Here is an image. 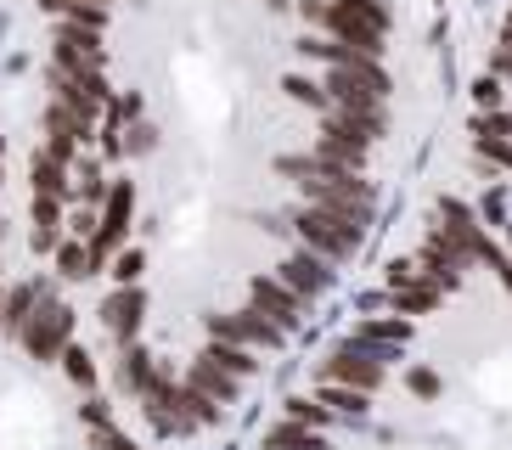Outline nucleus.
I'll return each instance as SVG.
<instances>
[{"label": "nucleus", "instance_id": "obj_9", "mask_svg": "<svg viewBox=\"0 0 512 450\" xmlns=\"http://www.w3.org/2000/svg\"><path fill=\"white\" fill-rule=\"evenodd\" d=\"M130 209H136V186L119 180V186L107 192V209H102V220H96V231H91V259H96V265H102V259L124 242V231H130Z\"/></svg>", "mask_w": 512, "mask_h": 450}, {"label": "nucleus", "instance_id": "obj_29", "mask_svg": "<svg viewBox=\"0 0 512 450\" xmlns=\"http://www.w3.org/2000/svg\"><path fill=\"white\" fill-rule=\"evenodd\" d=\"M287 96H293V102H304V107H321V113L332 107L327 85H310V79H299V74H287Z\"/></svg>", "mask_w": 512, "mask_h": 450}, {"label": "nucleus", "instance_id": "obj_42", "mask_svg": "<svg viewBox=\"0 0 512 450\" xmlns=\"http://www.w3.org/2000/svg\"><path fill=\"white\" fill-rule=\"evenodd\" d=\"M0 321H6V293H0Z\"/></svg>", "mask_w": 512, "mask_h": 450}, {"label": "nucleus", "instance_id": "obj_26", "mask_svg": "<svg viewBox=\"0 0 512 450\" xmlns=\"http://www.w3.org/2000/svg\"><path fill=\"white\" fill-rule=\"evenodd\" d=\"M355 338L383 344V349H400V344H406V321H361V327H355Z\"/></svg>", "mask_w": 512, "mask_h": 450}, {"label": "nucleus", "instance_id": "obj_22", "mask_svg": "<svg viewBox=\"0 0 512 450\" xmlns=\"http://www.w3.org/2000/svg\"><path fill=\"white\" fill-rule=\"evenodd\" d=\"M321 405L344 411V417H366V389H355V383H327L321 377Z\"/></svg>", "mask_w": 512, "mask_h": 450}, {"label": "nucleus", "instance_id": "obj_27", "mask_svg": "<svg viewBox=\"0 0 512 450\" xmlns=\"http://www.w3.org/2000/svg\"><path fill=\"white\" fill-rule=\"evenodd\" d=\"M34 304H40V287H17V293H6V332H23V321L34 315Z\"/></svg>", "mask_w": 512, "mask_h": 450}, {"label": "nucleus", "instance_id": "obj_39", "mask_svg": "<svg viewBox=\"0 0 512 450\" xmlns=\"http://www.w3.org/2000/svg\"><path fill=\"white\" fill-rule=\"evenodd\" d=\"M490 68H496V79H512V51H507V45L490 57Z\"/></svg>", "mask_w": 512, "mask_h": 450}, {"label": "nucleus", "instance_id": "obj_4", "mask_svg": "<svg viewBox=\"0 0 512 450\" xmlns=\"http://www.w3.org/2000/svg\"><path fill=\"white\" fill-rule=\"evenodd\" d=\"M327 96L332 107H377L389 96V74L377 57H349L338 68H327Z\"/></svg>", "mask_w": 512, "mask_h": 450}, {"label": "nucleus", "instance_id": "obj_36", "mask_svg": "<svg viewBox=\"0 0 512 450\" xmlns=\"http://www.w3.org/2000/svg\"><path fill=\"white\" fill-rule=\"evenodd\" d=\"M96 450H141V445H130V439L113 434V428H96Z\"/></svg>", "mask_w": 512, "mask_h": 450}, {"label": "nucleus", "instance_id": "obj_41", "mask_svg": "<svg viewBox=\"0 0 512 450\" xmlns=\"http://www.w3.org/2000/svg\"><path fill=\"white\" fill-rule=\"evenodd\" d=\"M501 45H507V51H512V17H507V29H501Z\"/></svg>", "mask_w": 512, "mask_h": 450}, {"label": "nucleus", "instance_id": "obj_12", "mask_svg": "<svg viewBox=\"0 0 512 450\" xmlns=\"http://www.w3.org/2000/svg\"><path fill=\"white\" fill-rule=\"evenodd\" d=\"M79 135H91V119H85V113H74L62 96H51V107H46V152H57L62 164H68V158H74V147H79Z\"/></svg>", "mask_w": 512, "mask_h": 450}, {"label": "nucleus", "instance_id": "obj_2", "mask_svg": "<svg viewBox=\"0 0 512 450\" xmlns=\"http://www.w3.org/2000/svg\"><path fill=\"white\" fill-rule=\"evenodd\" d=\"M321 29L332 40L355 45L366 57L383 51V34H389V12H383V0H332L327 12H321Z\"/></svg>", "mask_w": 512, "mask_h": 450}, {"label": "nucleus", "instance_id": "obj_38", "mask_svg": "<svg viewBox=\"0 0 512 450\" xmlns=\"http://www.w3.org/2000/svg\"><path fill=\"white\" fill-rule=\"evenodd\" d=\"M85 422H91V428H107V405L102 400H85Z\"/></svg>", "mask_w": 512, "mask_h": 450}, {"label": "nucleus", "instance_id": "obj_11", "mask_svg": "<svg viewBox=\"0 0 512 450\" xmlns=\"http://www.w3.org/2000/svg\"><path fill=\"white\" fill-rule=\"evenodd\" d=\"M276 276H282L299 299H316V293L332 287V259L316 254V248H299V254H287L282 265H276Z\"/></svg>", "mask_w": 512, "mask_h": 450}, {"label": "nucleus", "instance_id": "obj_33", "mask_svg": "<svg viewBox=\"0 0 512 450\" xmlns=\"http://www.w3.org/2000/svg\"><path fill=\"white\" fill-rule=\"evenodd\" d=\"M406 383H411V394H422V400H434V394H439V377L428 372V366H411Z\"/></svg>", "mask_w": 512, "mask_h": 450}, {"label": "nucleus", "instance_id": "obj_8", "mask_svg": "<svg viewBox=\"0 0 512 450\" xmlns=\"http://www.w3.org/2000/svg\"><path fill=\"white\" fill-rule=\"evenodd\" d=\"M248 304H254L271 327H282V332H293V327H299V315H304V299L282 282V276H254V282H248Z\"/></svg>", "mask_w": 512, "mask_h": 450}, {"label": "nucleus", "instance_id": "obj_40", "mask_svg": "<svg viewBox=\"0 0 512 450\" xmlns=\"http://www.w3.org/2000/svg\"><path fill=\"white\" fill-rule=\"evenodd\" d=\"M40 6H46V12H62V6H74V0H40Z\"/></svg>", "mask_w": 512, "mask_h": 450}, {"label": "nucleus", "instance_id": "obj_18", "mask_svg": "<svg viewBox=\"0 0 512 450\" xmlns=\"http://www.w3.org/2000/svg\"><path fill=\"white\" fill-rule=\"evenodd\" d=\"M265 450H327V439L310 428V422H293V417H282L271 428V439H265Z\"/></svg>", "mask_w": 512, "mask_h": 450}, {"label": "nucleus", "instance_id": "obj_23", "mask_svg": "<svg viewBox=\"0 0 512 450\" xmlns=\"http://www.w3.org/2000/svg\"><path fill=\"white\" fill-rule=\"evenodd\" d=\"M51 254H57V270L68 276V282H79V276H91V270H96V259H91V242H57Z\"/></svg>", "mask_w": 512, "mask_h": 450}, {"label": "nucleus", "instance_id": "obj_10", "mask_svg": "<svg viewBox=\"0 0 512 450\" xmlns=\"http://www.w3.org/2000/svg\"><path fill=\"white\" fill-rule=\"evenodd\" d=\"M209 338H231V344H248V349H276L287 332L271 327V321L248 304V310H237V315H209Z\"/></svg>", "mask_w": 512, "mask_h": 450}, {"label": "nucleus", "instance_id": "obj_19", "mask_svg": "<svg viewBox=\"0 0 512 450\" xmlns=\"http://www.w3.org/2000/svg\"><path fill=\"white\" fill-rule=\"evenodd\" d=\"M29 175H34V192H51V197L68 192V164H62L57 152H34Z\"/></svg>", "mask_w": 512, "mask_h": 450}, {"label": "nucleus", "instance_id": "obj_5", "mask_svg": "<svg viewBox=\"0 0 512 450\" xmlns=\"http://www.w3.org/2000/svg\"><path fill=\"white\" fill-rule=\"evenodd\" d=\"M383 360H394V349L366 344V338H344V344L321 360V377L327 383H355V389H377L383 383Z\"/></svg>", "mask_w": 512, "mask_h": 450}, {"label": "nucleus", "instance_id": "obj_34", "mask_svg": "<svg viewBox=\"0 0 512 450\" xmlns=\"http://www.w3.org/2000/svg\"><path fill=\"white\" fill-rule=\"evenodd\" d=\"M473 96H479V107H501V79L496 74L479 79V85H473Z\"/></svg>", "mask_w": 512, "mask_h": 450}, {"label": "nucleus", "instance_id": "obj_1", "mask_svg": "<svg viewBox=\"0 0 512 450\" xmlns=\"http://www.w3.org/2000/svg\"><path fill=\"white\" fill-rule=\"evenodd\" d=\"M304 186V197L310 203H321V209H332V214H344V220H355V225H366L372 220V209H377V192H372V180L361 175V169H316L310 180H299Z\"/></svg>", "mask_w": 512, "mask_h": 450}, {"label": "nucleus", "instance_id": "obj_16", "mask_svg": "<svg viewBox=\"0 0 512 450\" xmlns=\"http://www.w3.org/2000/svg\"><path fill=\"white\" fill-rule=\"evenodd\" d=\"M186 383H192V389H203L209 394V400H220V405H231L237 400V372H226V366H220V360H192V372H186Z\"/></svg>", "mask_w": 512, "mask_h": 450}, {"label": "nucleus", "instance_id": "obj_30", "mask_svg": "<svg viewBox=\"0 0 512 450\" xmlns=\"http://www.w3.org/2000/svg\"><path fill=\"white\" fill-rule=\"evenodd\" d=\"M287 417L293 422H310V428H321V422H332V405H321V400H287Z\"/></svg>", "mask_w": 512, "mask_h": 450}, {"label": "nucleus", "instance_id": "obj_6", "mask_svg": "<svg viewBox=\"0 0 512 450\" xmlns=\"http://www.w3.org/2000/svg\"><path fill=\"white\" fill-rule=\"evenodd\" d=\"M68 332H74V310L40 293V304H34V315L23 321V332H17V338L29 344L34 360H57L62 349H68Z\"/></svg>", "mask_w": 512, "mask_h": 450}, {"label": "nucleus", "instance_id": "obj_28", "mask_svg": "<svg viewBox=\"0 0 512 450\" xmlns=\"http://www.w3.org/2000/svg\"><path fill=\"white\" fill-rule=\"evenodd\" d=\"M62 372L74 377L79 389H91V383H96V360L85 355V349H79V344H68V349H62Z\"/></svg>", "mask_w": 512, "mask_h": 450}, {"label": "nucleus", "instance_id": "obj_13", "mask_svg": "<svg viewBox=\"0 0 512 450\" xmlns=\"http://www.w3.org/2000/svg\"><path fill=\"white\" fill-rule=\"evenodd\" d=\"M141 315H147V293H141L136 282H124L119 293L102 304V327L113 332V338H124V344H130V338H136V327H141Z\"/></svg>", "mask_w": 512, "mask_h": 450}, {"label": "nucleus", "instance_id": "obj_15", "mask_svg": "<svg viewBox=\"0 0 512 450\" xmlns=\"http://www.w3.org/2000/svg\"><path fill=\"white\" fill-rule=\"evenodd\" d=\"M366 141H355V135H344L338 124H321L316 135V158H327L332 169H366Z\"/></svg>", "mask_w": 512, "mask_h": 450}, {"label": "nucleus", "instance_id": "obj_32", "mask_svg": "<svg viewBox=\"0 0 512 450\" xmlns=\"http://www.w3.org/2000/svg\"><path fill=\"white\" fill-rule=\"evenodd\" d=\"M479 152H484V158H496V164H507V169H512V141H507V135L479 130Z\"/></svg>", "mask_w": 512, "mask_h": 450}, {"label": "nucleus", "instance_id": "obj_37", "mask_svg": "<svg viewBox=\"0 0 512 450\" xmlns=\"http://www.w3.org/2000/svg\"><path fill=\"white\" fill-rule=\"evenodd\" d=\"M152 141H158V130H152V124H136V130H130V152H147Z\"/></svg>", "mask_w": 512, "mask_h": 450}, {"label": "nucleus", "instance_id": "obj_35", "mask_svg": "<svg viewBox=\"0 0 512 450\" xmlns=\"http://www.w3.org/2000/svg\"><path fill=\"white\" fill-rule=\"evenodd\" d=\"M141 270H147V259H141V254H119V270H113V276H119V282H136Z\"/></svg>", "mask_w": 512, "mask_h": 450}, {"label": "nucleus", "instance_id": "obj_17", "mask_svg": "<svg viewBox=\"0 0 512 450\" xmlns=\"http://www.w3.org/2000/svg\"><path fill=\"white\" fill-rule=\"evenodd\" d=\"M439 293H445V287H439L434 276L411 270L406 282H394V310H406V315H428V310L439 304Z\"/></svg>", "mask_w": 512, "mask_h": 450}, {"label": "nucleus", "instance_id": "obj_31", "mask_svg": "<svg viewBox=\"0 0 512 450\" xmlns=\"http://www.w3.org/2000/svg\"><path fill=\"white\" fill-rule=\"evenodd\" d=\"M79 197H85V203H102V197H107V180H102V169H96V164H79Z\"/></svg>", "mask_w": 512, "mask_h": 450}, {"label": "nucleus", "instance_id": "obj_14", "mask_svg": "<svg viewBox=\"0 0 512 450\" xmlns=\"http://www.w3.org/2000/svg\"><path fill=\"white\" fill-rule=\"evenodd\" d=\"M327 124H338L344 135H355V141H366V147H377L383 130H389L383 102H377V107H327Z\"/></svg>", "mask_w": 512, "mask_h": 450}, {"label": "nucleus", "instance_id": "obj_25", "mask_svg": "<svg viewBox=\"0 0 512 450\" xmlns=\"http://www.w3.org/2000/svg\"><path fill=\"white\" fill-rule=\"evenodd\" d=\"M62 23H79V29H107V0H74V6H62Z\"/></svg>", "mask_w": 512, "mask_h": 450}, {"label": "nucleus", "instance_id": "obj_21", "mask_svg": "<svg viewBox=\"0 0 512 450\" xmlns=\"http://www.w3.org/2000/svg\"><path fill=\"white\" fill-rule=\"evenodd\" d=\"M203 355L220 360V366H226V372H237V377H254V372H259V360L248 355V344H231V338H214Z\"/></svg>", "mask_w": 512, "mask_h": 450}, {"label": "nucleus", "instance_id": "obj_3", "mask_svg": "<svg viewBox=\"0 0 512 450\" xmlns=\"http://www.w3.org/2000/svg\"><path fill=\"white\" fill-rule=\"evenodd\" d=\"M361 231L366 225L344 220V214L321 209V203H310V209L293 214V237L304 242V248H316V254H327L332 265H344V259H355V248H361Z\"/></svg>", "mask_w": 512, "mask_h": 450}, {"label": "nucleus", "instance_id": "obj_24", "mask_svg": "<svg viewBox=\"0 0 512 450\" xmlns=\"http://www.w3.org/2000/svg\"><path fill=\"white\" fill-rule=\"evenodd\" d=\"M119 372H124V389L141 394V389L152 383V377H158V366H152L147 349H124V366H119Z\"/></svg>", "mask_w": 512, "mask_h": 450}, {"label": "nucleus", "instance_id": "obj_20", "mask_svg": "<svg viewBox=\"0 0 512 450\" xmlns=\"http://www.w3.org/2000/svg\"><path fill=\"white\" fill-rule=\"evenodd\" d=\"M57 225H62V197L34 192V242L40 248H57Z\"/></svg>", "mask_w": 512, "mask_h": 450}, {"label": "nucleus", "instance_id": "obj_7", "mask_svg": "<svg viewBox=\"0 0 512 450\" xmlns=\"http://www.w3.org/2000/svg\"><path fill=\"white\" fill-rule=\"evenodd\" d=\"M57 68L62 74H102L107 68V45H102V29H79V23H62L57 29Z\"/></svg>", "mask_w": 512, "mask_h": 450}]
</instances>
